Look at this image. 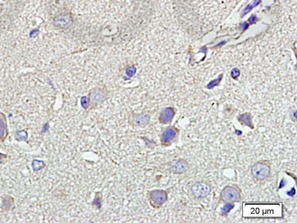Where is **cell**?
Returning a JSON list of instances; mask_svg holds the SVG:
<instances>
[{
    "label": "cell",
    "instance_id": "cell-8",
    "mask_svg": "<svg viewBox=\"0 0 297 223\" xmlns=\"http://www.w3.org/2000/svg\"><path fill=\"white\" fill-rule=\"evenodd\" d=\"M174 115V113L172 110L171 108H168L165 111L164 116L162 117V120L165 123H169L172 120Z\"/></svg>",
    "mask_w": 297,
    "mask_h": 223
},
{
    "label": "cell",
    "instance_id": "cell-9",
    "mask_svg": "<svg viewBox=\"0 0 297 223\" xmlns=\"http://www.w3.org/2000/svg\"><path fill=\"white\" fill-rule=\"evenodd\" d=\"M221 79V77H220V78H219L216 79V80H214L212 81H211V82L210 83L209 85H208V88H212V87H214L215 85H216V84H218V83L219 82V81H220Z\"/></svg>",
    "mask_w": 297,
    "mask_h": 223
},
{
    "label": "cell",
    "instance_id": "cell-1",
    "mask_svg": "<svg viewBox=\"0 0 297 223\" xmlns=\"http://www.w3.org/2000/svg\"><path fill=\"white\" fill-rule=\"evenodd\" d=\"M221 199L226 203H233L241 200V192L236 186H227L221 191Z\"/></svg>",
    "mask_w": 297,
    "mask_h": 223
},
{
    "label": "cell",
    "instance_id": "cell-7",
    "mask_svg": "<svg viewBox=\"0 0 297 223\" xmlns=\"http://www.w3.org/2000/svg\"><path fill=\"white\" fill-rule=\"evenodd\" d=\"M154 195V199L158 205H162L167 201V193L164 191H157Z\"/></svg>",
    "mask_w": 297,
    "mask_h": 223
},
{
    "label": "cell",
    "instance_id": "cell-3",
    "mask_svg": "<svg viewBox=\"0 0 297 223\" xmlns=\"http://www.w3.org/2000/svg\"><path fill=\"white\" fill-rule=\"evenodd\" d=\"M191 191L197 198H204L208 196L211 191V186L204 181H197L191 187Z\"/></svg>",
    "mask_w": 297,
    "mask_h": 223
},
{
    "label": "cell",
    "instance_id": "cell-6",
    "mask_svg": "<svg viewBox=\"0 0 297 223\" xmlns=\"http://www.w3.org/2000/svg\"><path fill=\"white\" fill-rule=\"evenodd\" d=\"M238 120L244 126H247L251 128H253L252 119L250 114L245 113L240 116L238 117Z\"/></svg>",
    "mask_w": 297,
    "mask_h": 223
},
{
    "label": "cell",
    "instance_id": "cell-10",
    "mask_svg": "<svg viewBox=\"0 0 297 223\" xmlns=\"http://www.w3.org/2000/svg\"><path fill=\"white\" fill-rule=\"evenodd\" d=\"M255 19H256L255 16H252V17L250 19V22H254L255 21Z\"/></svg>",
    "mask_w": 297,
    "mask_h": 223
},
{
    "label": "cell",
    "instance_id": "cell-4",
    "mask_svg": "<svg viewBox=\"0 0 297 223\" xmlns=\"http://www.w3.org/2000/svg\"><path fill=\"white\" fill-rule=\"evenodd\" d=\"M170 169L176 174H182L189 169V164L185 160H175L170 162Z\"/></svg>",
    "mask_w": 297,
    "mask_h": 223
},
{
    "label": "cell",
    "instance_id": "cell-2",
    "mask_svg": "<svg viewBox=\"0 0 297 223\" xmlns=\"http://www.w3.org/2000/svg\"><path fill=\"white\" fill-rule=\"evenodd\" d=\"M251 173L257 180H264L268 177L270 173V167L266 162H258L252 165Z\"/></svg>",
    "mask_w": 297,
    "mask_h": 223
},
{
    "label": "cell",
    "instance_id": "cell-5",
    "mask_svg": "<svg viewBox=\"0 0 297 223\" xmlns=\"http://www.w3.org/2000/svg\"><path fill=\"white\" fill-rule=\"evenodd\" d=\"M178 134V129L172 126H169L164 131L162 134V140L164 143H171L176 138Z\"/></svg>",
    "mask_w": 297,
    "mask_h": 223
}]
</instances>
